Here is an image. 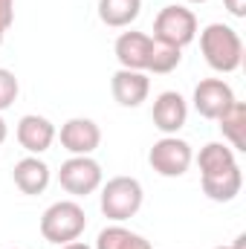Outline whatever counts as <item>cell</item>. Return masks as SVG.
<instances>
[{"label": "cell", "instance_id": "obj_1", "mask_svg": "<svg viewBox=\"0 0 246 249\" xmlns=\"http://www.w3.org/2000/svg\"><path fill=\"white\" fill-rule=\"evenodd\" d=\"M200 53L214 72H235L244 64V41L226 23H209L200 32Z\"/></svg>", "mask_w": 246, "mask_h": 249}, {"label": "cell", "instance_id": "obj_2", "mask_svg": "<svg viewBox=\"0 0 246 249\" xmlns=\"http://www.w3.org/2000/svg\"><path fill=\"white\" fill-rule=\"evenodd\" d=\"M84 229H87V214L75 200H58L41 214V235L55 247L78 241Z\"/></svg>", "mask_w": 246, "mask_h": 249}, {"label": "cell", "instance_id": "obj_3", "mask_svg": "<svg viewBox=\"0 0 246 249\" xmlns=\"http://www.w3.org/2000/svg\"><path fill=\"white\" fill-rule=\"evenodd\" d=\"M142 200H145V191L136 177H113L102 188L99 206H102V214L107 220L122 223V220H130L142 209Z\"/></svg>", "mask_w": 246, "mask_h": 249}, {"label": "cell", "instance_id": "obj_4", "mask_svg": "<svg viewBox=\"0 0 246 249\" xmlns=\"http://www.w3.org/2000/svg\"><path fill=\"white\" fill-rule=\"evenodd\" d=\"M154 38L168 44V47L183 50L197 38V15L185 6H177V3L159 9V15L154 18Z\"/></svg>", "mask_w": 246, "mask_h": 249}, {"label": "cell", "instance_id": "obj_5", "mask_svg": "<svg viewBox=\"0 0 246 249\" xmlns=\"http://www.w3.org/2000/svg\"><path fill=\"white\" fill-rule=\"evenodd\" d=\"M148 162H151V168H154L159 177L174 180V177H183L185 171L191 168L194 151H191V145H188L185 139H180V136H162V139H157V142L151 145Z\"/></svg>", "mask_w": 246, "mask_h": 249}, {"label": "cell", "instance_id": "obj_6", "mask_svg": "<svg viewBox=\"0 0 246 249\" xmlns=\"http://www.w3.org/2000/svg\"><path fill=\"white\" fill-rule=\"evenodd\" d=\"M102 180H105L102 165L93 157H70L61 162V171H58L61 188L72 197H87V194L99 191Z\"/></svg>", "mask_w": 246, "mask_h": 249}, {"label": "cell", "instance_id": "obj_7", "mask_svg": "<svg viewBox=\"0 0 246 249\" xmlns=\"http://www.w3.org/2000/svg\"><path fill=\"white\" fill-rule=\"evenodd\" d=\"M58 136H61L64 151H70L72 157H90L102 145V127L93 122V119H84V116L67 119L61 124V133Z\"/></svg>", "mask_w": 246, "mask_h": 249}, {"label": "cell", "instance_id": "obj_8", "mask_svg": "<svg viewBox=\"0 0 246 249\" xmlns=\"http://www.w3.org/2000/svg\"><path fill=\"white\" fill-rule=\"evenodd\" d=\"M191 102H194V110L203 119H217L235 102V93H232V87L223 78H203L194 87V99Z\"/></svg>", "mask_w": 246, "mask_h": 249}, {"label": "cell", "instance_id": "obj_9", "mask_svg": "<svg viewBox=\"0 0 246 249\" xmlns=\"http://www.w3.org/2000/svg\"><path fill=\"white\" fill-rule=\"evenodd\" d=\"M154 127L162 136H177V130L185 124L188 119V105L177 90H165L154 99V110H151Z\"/></svg>", "mask_w": 246, "mask_h": 249}, {"label": "cell", "instance_id": "obj_10", "mask_svg": "<svg viewBox=\"0 0 246 249\" xmlns=\"http://www.w3.org/2000/svg\"><path fill=\"white\" fill-rule=\"evenodd\" d=\"M15 136L20 142L23 151H29L32 157L50 151V145L55 142V124L50 122L47 116H38V113H26L20 116V122L15 127Z\"/></svg>", "mask_w": 246, "mask_h": 249}, {"label": "cell", "instance_id": "obj_11", "mask_svg": "<svg viewBox=\"0 0 246 249\" xmlns=\"http://www.w3.org/2000/svg\"><path fill=\"white\" fill-rule=\"evenodd\" d=\"M110 93L122 107H139L151 93V78L139 70H116L110 78Z\"/></svg>", "mask_w": 246, "mask_h": 249}, {"label": "cell", "instance_id": "obj_12", "mask_svg": "<svg viewBox=\"0 0 246 249\" xmlns=\"http://www.w3.org/2000/svg\"><path fill=\"white\" fill-rule=\"evenodd\" d=\"M200 186L203 194L214 203H232L241 188H244V174H241V165H232V168H223V171H214V174H200Z\"/></svg>", "mask_w": 246, "mask_h": 249}, {"label": "cell", "instance_id": "obj_13", "mask_svg": "<svg viewBox=\"0 0 246 249\" xmlns=\"http://www.w3.org/2000/svg\"><path fill=\"white\" fill-rule=\"evenodd\" d=\"M50 165L44 162V160H38V157H23V160H18L15 162V168H12V180H15V186L20 188L23 194H29V197H35V194H44L47 186H50Z\"/></svg>", "mask_w": 246, "mask_h": 249}, {"label": "cell", "instance_id": "obj_14", "mask_svg": "<svg viewBox=\"0 0 246 249\" xmlns=\"http://www.w3.org/2000/svg\"><path fill=\"white\" fill-rule=\"evenodd\" d=\"M116 61L122 64V70H148V53H151V35L145 32H122L116 38Z\"/></svg>", "mask_w": 246, "mask_h": 249}, {"label": "cell", "instance_id": "obj_15", "mask_svg": "<svg viewBox=\"0 0 246 249\" xmlns=\"http://www.w3.org/2000/svg\"><path fill=\"white\" fill-rule=\"evenodd\" d=\"M214 122L223 130V136L232 142V151H246V105L244 102L235 99Z\"/></svg>", "mask_w": 246, "mask_h": 249}, {"label": "cell", "instance_id": "obj_16", "mask_svg": "<svg viewBox=\"0 0 246 249\" xmlns=\"http://www.w3.org/2000/svg\"><path fill=\"white\" fill-rule=\"evenodd\" d=\"M142 12V0H99V20L110 29L130 26Z\"/></svg>", "mask_w": 246, "mask_h": 249}, {"label": "cell", "instance_id": "obj_17", "mask_svg": "<svg viewBox=\"0 0 246 249\" xmlns=\"http://www.w3.org/2000/svg\"><path fill=\"white\" fill-rule=\"evenodd\" d=\"M96 249H154L151 241H145L139 232H130L122 223L105 226L96 238Z\"/></svg>", "mask_w": 246, "mask_h": 249}, {"label": "cell", "instance_id": "obj_18", "mask_svg": "<svg viewBox=\"0 0 246 249\" xmlns=\"http://www.w3.org/2000/svg\"><path fill=\"white\" fill-rule=\"evenodd\" d=\"M183 61V50L168 47L157 38H151V53H148V70L145 72H157V75H168L174 72Z\"/></svg>", "mask_w": 246, "mask_h": 249}, {"label": "cell", "instance_id": "obj_19", "mask_svg": "<svg viewBox=\"0 0 246 249\" xmlns=\"http://www.w3.org/2000/svg\"><path fill=\"white\" fill-rule=\"evenodd\" d=\"M18 93H20V84H18L15 72H12V70H6V67H0V113H3L6 107H12V105H15Z\"/></svg>", "mask_w": 246, "mask_h": 249}, {"label": "cell", "instance_id": "obj_20", "mask_svg": "<svg viewBox=\"0 0 246 249\" xmlns=\"http://www.w3.org/2000/svg\"><path fill=\"white\" fill-rule=\"evenodd\" d=\"M12 23H15V0H0V35H6Z\"/></svg>", "mask_w": 246, "mask_h": 249}, {"label": "cell", "instance_id": "obj_21", "mask_svg": "<svg viewBox=\"0 0 246 249\" xmlns=\"http://www.w3.org/2000/svg\"><path fill=\"white\" fill-rule=\"evenodd\" d=\"M223 3H226L229 15H235V18H246V0H223Z\"/></svg>", "mask_w": 246, "mask_h": 249}, {"label": "cell", "instance_id": "obj_22", "mask_svg": "<svg viewBox=\"0 0 246 249\" xmlns=\"http://www.w3.org/2000/svg\"><path fill=\"white\" fill-rule=\"evenodd\" d=\"M214 249H246V235H238L235 244H229V247H214Z\"/></svg>", "mask_w": 246, "mask_h": 249}, {"label": "cell", "instance_id": "obj_23", "mask_svg": "<svg viewBox=\"0 0 246 249\" xmlns=\"http://www.w3.org/2000/svg\"><path fill=\"white\" fill-rule=\"evenodd\" d=\"M58 249H93V247H87V244H81V241H70V244H61Z\"/></svg>", "mask_w": 246, "mask_h": 249}, {"label": "cell", "instance_id": "obj_24", "mask_svg": "<svg viewBox=\"0 0 246 249\" xmlns=\"http://www.w3.org/2000/svg\"><path fill=\"white\" fill-rule=\"evenodd\" d=\"M6 136H9V127H6V119L0 116V145L6 142Z\"/></svg>", "mask_w": 246, "mask_h": 249}, {"label": "cell", "instance_id": "obj_25", "mask_svg": "<svg viewBox=\"0 0 246 249\" xmlns=\"http://www.w3.org/2000/svg\"><path fill=\"white\" fill-rule=\"evenodd\" d=\"M188 3H209V0H188Z\"/></svg>", "mask_w": 246, "mask_h": 249}]
</instances>
